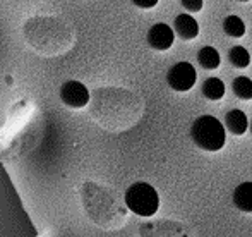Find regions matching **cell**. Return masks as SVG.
<instances>
[{
	"label": "cell",
	"instance_id": "obj_1",
	"mask_svg": "<svg viewBox=\"0 0 252 237\" xmlns=\"http://www.w3.org/2000/svg\"><path fill=\"white\" fill-rule=\"evenodd\" d=\"M192 141L206 151H218L225 146V126L213 115H202L190 127Z\"/></svg>",
	"mask_w": 252,
	"mask_h": 237
},
{
	"label": "cell",
	"instance_id": "obj_2",
	"mask_svg": "<svg viewBox=\"0 0 252 237\" xmlns=\"http://www.w3.org/2000/svg\"><path fill=\"white\" fill-rule=\"evenodd\" d=\"M126 204L139 217H153L159 208V196L156 189L146 182H136L127 189Z\"/></svg>",
	"mask_w": 252,
	"mask_h": 237
},
{
	"label": "cell",
	"instance_id": "obj_3",
	"mask_svg": "<svg viewBox=\"0 0 252 237\" xmlns=\"http://www.w3.org/2000/svg\"><path fill=\"white\" fill-rule=\"evenodd\" d=\"M197 72L190 62H179L168 70V86L175 91H189L196 84Z\"/></svg>",
	"mask_w": 252,
	"mask_h": 237
},
{
	"label": "cell",
	"instance_id": "obj_4",
	"mask_svg": "<svg viewBox=\"0 0 252 237\" xmlns=\"http://www.w3.org/2000/svg\"><path fill=\"white\" fill-rule=\"evenodd\" d=\"M60 98L72 108H81L90 102V91L79 81H67L60 88Z\"/></svg>",
	"mask_w": 252,
	"mask_h": 237
},
{
	"label": "cell",
	"instance_id": "obj_5",
	"mask_svg": "<svg viewBox=\"0 0 252 237\" xmlns=\"http://www.w3.org/2000/svg\"><path fill=\"white\" fill-rule=\"evenodd\" d=\"M175 41V33L165 23H158L148 31V43L155 50H168Z\"/></svg>",
	"mask_w": 252,
	"mask_h": 237
},
{
	"label": "cell",
	"instance_id": "obj_6",
	"mask_svg": "<svg viewBox=\"0 0 252 237\" xmlns=\"http://www.w3.org/2000/svg\"><path fill=\"white\" fill-rule=\"evenodd\" d=\"M175 30L184 40H192L199 34V24L189 14H180L175 19Z\"/></svg>",
	"mask_w": 252,
	"mask_h": 237
},
{
	"label": "cell",
	"instance_id": "obj_7",
	"mask_svg": "<svg viewBox=\"0 0 252 237\" xmlns=\"http://www.w3.org/2000/svg\"><path fill=\"white\" fill-rule=\"evenodd\" d=\"M225 124L228 127V131L235 136H240L244 134L247 129H249V120H247V115L244 114L242 110L239 108H233L226 114V119H225Z\"/></svg>",
	"mask_w": 252,
	"mask_h": 237
},
{
	"label": "cell",
	"instance_id": "obj_8",
	"mask_svg": "<svg viewBox=\"0 0 252 237\" xmlns=\"http://www.w3.org/2000/svg\"><path fill=\"white\" fill-rule=\"evenodd\" d=\"M233 203L240 211L252 213V182H242L233 191Z\"/></svg>",
	"mask_w": 252,
	"mask_h": 237
},
{
	"label": "cell",
	"instance_id": "obj_9",
	"mask_svg": "<svg viewBox=\"0 0 252 237\" xmlns=\"http://www.w3.org/2000/svg\"><path fill=\"white\" fill-rule=\"evenodd\" d=\"M202 95L208 100H220L225 95V83L220 77H208L202 84Z\"/></svg>",
	"mask_w": 252,
	"mask_h": 237
},
{
	"label": "cell",
	"instance_id": "obj_10",
	"mask_svg": "<svg viewBox=\"0 0 252 237\" xmlns=\"http://www.w3.org/2000/svg\"><path fill=\"white\" fill-rule=\"evenodd\" d=\"M197 62H199L204 69H216V67L220 66V62H221V59H220V54L216 48L204 47V48H201L199 54H197Z\"/></svg>",
	"mask_w": 252,
	"mask_h": 237
},
{
	"label": "cell",
	"instance_id": "obj_11",
	"mask_svg": "<svg viewBox=\"0 0 252 237\" xmlns=\"http://www.w3.org/2000/svg\"><path fill=\"white\" fill-rule=\"evenodd\" d=\"M223 30L228 36L242 38L246 34V23L239 16H228L223 23Z\"/></svg>",
	"mask_w": 252,
	"mask_h": 237
},
{
	"label": "cell",
	"instance_id": "obj_12",
	"mask_svg": "<svg viewBox=\"0 0 252 237\" xmlns=\"http://www.w3.org/2000/svg\"><path fill=\"white\" fill-rule=\"evenodd\" d=\"M233 93L240 98V100H251L252 98V79L246 76H239L233 79L232 83Z\"/></svg>",
	"mask_w": 252,
	"mask_h": 237
},
{
	"label": "cell",
	"instance_id": "obj_13",
	"mask_svg": "<svg viewBox=\"0 0 252 237\" xmlns=\"http://www.w3.org/2000/svg\"><path fill=\"white\" fill-rule=\"evenodd\" d=\"M228 57H230V62L235 67H239V69H244V67H247L251 64V55H249V52H247V48H244V47H233L232 50H230Z\"/></svg>",
	"mask_w": 252,
	"mask_h": 237
},
{
	"label": "cell",
	"instance_id": "obj_14",
	"mask_svg": "<svg viewBox=\"0 0 252 237\" xmlns=\"http://www.w3.org/2000/svg\"><path fill=\"white\" fill-rule=\"evenodd\" d=\"M180 2L189 12H199L202 9V0H180Z\"/></svg>",
	"mask_w": 252,
	"mask_h": 237
},
{
	"label": "cell",
	"instance_id": "obj_15",
	"mask_svg": "<svg viewBox=\"0 0 252 237\" xmlns=\"http://www.w3.org/2000/svg\"><path fill=\"white\" fill-rule=\"evenodd\" d=\"M134 5L141 7V9H151L158 3V0H132Z\"/></svg>",
	"mask_w": 252,
	"mask_h": 237
},
{
	"label": "cell",
	"instance_id": "obj_16",
	"mask_svg": "<svg viewBox=\"0 0 252 237\" xmlns=\"http://www.w3.org/2000/svg\"><path fill=\"white\" fill-rule=\"evenodd\" d=\"M251 133H252V120H251Z\"/></svg>",
	"mask_w": 252,
	"mask_h": 237
},
{
	"label": "cell",
	"instance_id": "obj_17",
	"mask_svg": "<svg viewBox=\"0 0 252 237\" xmlns=\"http://www.w3.org/2000/svg\"><path fill=\"white\" fill-rule=\"evenodd\" d=\"M242 2H249V0H242Z\"/></svg>",
	"mask_w": 252,
	"mask_h": 237
}]
</instances>
